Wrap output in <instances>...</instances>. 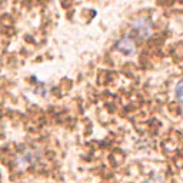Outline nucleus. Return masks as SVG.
I'll use <instances>...</instances> for the list:
<instances>
[{
  "instance_id": "f257e3e1",
  "label": "nucleus",
  "mask_w": 183,
  "mask_h": 183,
  "mask_svg": "<svg viewBox=\"0 0 183 183\" xmlns=\"http://www.w3.org/2000/svg\"><path fill=\"white\" fill-rule=\"evenodd\" d=\"M117 49L120 52H123V53L130 54L133 53V50H135V43H133V40L130 37H123V39H120L117 42Z\"/></svg>"
},
{
  "instance_id": "f03ea898",
  "label": "nucleus",
  "mask_w": 183,
  "mask_h": 183,
  "mask_svg": "<svg viewBox=\"0 0 183 183\" xmlns=\"http://www.w3.org/2000/svg\"><path fill=\"white\" fill-rule=\"evenodd\" d=\"M150 22H147L146 19H139V20H136L135 23V29H136V32H139L142 36H149V33H150Z\"/></svg>"
},
{
  "instance_id": "7ed1b4c3",
  "label": "nucleus",
  "mask_w": 183,
  "mask_h": 183,
  "mask_svg": "<svg viewBox=\"0 0 183 183\" xmlns=\"http://www.w3.org/2000/svg\"><path fill=\"white\" fill-rule=\"evenodd\" d=\"M174 93H176V97H177V100L183 103V80H180L179 83H177V86H176V90H174Z\"/></svg>"
}]
</instances>
